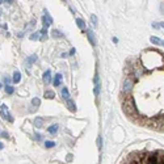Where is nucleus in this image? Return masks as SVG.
Returning a JSON list of instances; mask_svg holds the SVG:
<instances>
[{
    "label": "nucleus",
    "instance_id": "a211bd4d",
    "mask_svg": "<svg viewBox=\"0 0 164 164\" xmlns=\"http://www.w3.org/2000/svg\"><path fill=\"white\" fill-rule=\"evenodd\" d=\"M36 61H37V55H36V54H33V55H30V57H29V58H28V61H26L28 66H30V64L36 63Z\"/></svg>",
    "mask_w": 164,
    "mask_h": 164
},
{
    "label": "nucleus",
    "instance_id": "cd10ccee",
    "mask_svg": "<svg viewBox=\"0 0 164 164\" xmlns=\"http://www.w3.org/2000/svg\"><path fill=\"white\" fill-rule=\"evenodd\" d=\"M75 51H76V50H75V49H74V47H72V49H71V50H70V55H74V54H75Z\"/></svg>",
    "mask_w": 164,
    "mask_h": 164
},
{
    "label": "nucleus",
    "instance_id": "412c9836",
    "mask_svg": "<svg viewBox=\"0 0 164 164\" xmlns=\"http://www.w3.org/2000/svg\"><path fill=\"white\" fill-rule=\"evenodd\" d=\"M39 39H46L47 38V29H43L42 28V32H39Z\"/></svg>",
    "mask_w": 164,
    "mask_h": 164
},
{
    "label": "nucleus",
    "instance_id": "39448f33",
    "mask_svg": "<svg viewBox=\"0 0 164 164\" xmlns=\"http://www.w3.org/2000/svg\"><path fill=\"white\" fill-rule=\"evenodd\" d=\"M0 116H2V117L4 118V120H8L9 122H13V117L8 113V108H7V105H2V108H0Z\"/></svg>",
    "mask_w": 164,
    "mask_h": 164
},
{
    "label": "nucleus",
    "instance_id": "4468645a",
    "mask_svg": "<svg viewBox=\"0 0 164 164\" xmlns=\"http://www.w3.org/2000/svg\"><path fill=\"white\" fill-rule=\"evenodd\" d=\"M39 104H41V100H39L38 97H34L32 100V109L33 110H36V109L39 106Z\"/></svg>",
    "mask_w": 164,
    "mask_h": 164
},
{
    "label": "nucleus",
    "instance_id": "a878e982",
    "mask_svg": "<svg viewBox=\"0 0 164 164\" xmlns=\"http://www.w3.org/2000/svg\"><path fill=\"white\" fill-rule=\"evenodd\" d=\"M38 37H39V33H33L30 36V39H32V41H37V39H39Z\"/></svg>",
    "mask_w": 164,
    "mask_h": 164
},
{
    "label": "nucleus",
    "instance_id": "4be33fe9",
    "mask_svg": "<svg viewBox=\"0 0 164 164\" xmlns=\"http://www.w3.org/2000/svg\"><path fill=\"white\" fill-rule=\"evenodd\" d=\"M100 89H101V83L95 84V89H93V92H95V96H98V93H100Z\"/></svg>",
    "mask_w": 164,
    "mask_h": 164
},
{
    "label": "nucleus",
    "instance_id": "7ed1b4c3",
    "mask_svg": "<svg viewBox=\"0 0 164 164\" xmlns=\"http://www.w3.org/2000/svg\"><path fill=\"white\" fill-rule=\"evenodd\" d=\"M53 24V17H50V14H49V12L45 9L43 11V16H42V26L43 29H47L49 26H50Z\"/></svg>",
    "mask_w": 164,
    "mask_h": 164
},
{
    "label": "nucleus",
    "instance_id": "6e6552de",
    "mask_svg": "<svg viewBox=\"0 0 164 164\" xmlns=\"http://www.w3.org/2000/svg\"><path fill=\"white\" fill-rule=\"evenodd\" d=\"M150 41H151V43H154V45H160V46H164V41H163V39H160L159 37L151 36V37H150Z\"/></svg>",
    "mask_w": 164,
    "mask_h": 164
},
{
    "label": "nucleus",
    "instance_id": "473e14b6",
    "mask_svg": "<svg viewBox=\"0 0 164 164\" xmlns=\"http://www.w3.org/2000/svg\"><path fill=\"white\" fill-rule=\"evenodd\" d=\"M2 3H3V0H0V4H2Z\"/></svg>",
    "mask_w": 164,
    "mask_h": 164
},
{
    "label": "nucleus",
    "instance_id": "bb28decb",
    "mask_svg": "<svg viewBox=\"0 0 164 164\" xmlns=\"http://www.w3.org/2000/svg\"><path fill=\"white\" fill-rule=\"evenodd\" d=\"M97 147H98V148H101V137H98V138H97Z\"/></svg>",
    "mask_w": 164,
    "mask_h": 164
},
{
    "label": "nucleus",
    "instance_id": "72a5a7b5",
    "mask_svg": "<svg viewBox=\"0 0 164 164\" xmlns=\"http://www.w3.org/2000/svg\"><path fill=\"white\" fill-rule=\"evenodd\" d=\"M133 164H138V163H135V162H134V163H133Z\"/></svg>",
    "mask_w": 164,
    "mask_h": 164
},
{
    "label": "nucleus",
    "instance_id": "5701e85b",
    "mask_svg": "<svg viewBox=\"0 0 164 164\" xmlns=\"http://www.w3.org/2000/svg\"><path fill=\"white\" fill-rule=\"evenodd\" d=\"M152 28L154 29H162V28H164V22H152Z\"/></svg>",
    "mask_w": 164,
    "mask_h": 164
},
{
    "label": "nucleus",
    "instance_id": "1a4fd4ad",
    "mask_svg": "<svg viewBox=\"0 0 164 164\" xmlns=\"http://www.w3.org/2000/svg\"><path fill=\"white\" fill-rule=\"evenodd\" d=\"M51 37L53 38H63L64 34L61 30H58V29H53V30H51Z\"/></svg>",
    "mask_w": 164,
    "mask_h": 164
},
{
    "label": "nucleus",
    "instance_id": "c756f323",
    "mask_svg": "<svg viewBox=\"0 0 164 164\" xmlns=\"http://www.w3.org/2000/svg\"><path fill=\"white\" fill-rule=\"evenodd\" d=\"M2 135H3L4 138H8V134H6V131H3V134H2Z\"/></svg>",
    "mask_w": 164,
    "mask_h": 164
},
{
    "label": "nucleus",
    "instance_id": "f03ea898",
    "mask_svg": "<svg viewBox=\"0 0 164 164\" xmlns=\"http://www.w3.org/2000/svg\"><path fill=\"white\" fill-rule=\"evenodd\" d=\"M133 88H134V80L130 78H126L122 83V92L123 93H130Z\"/></svg>",
    "mask_w": 164,
    "mask_h": 164
},
{
    "label": "nucleus",
    "instance_id": "f704fd0d",
    "mask_svg": "<svg viewBox=\"0 0 164 164\" xmlns=\"http://www.w3.org/2000/svg\"><path fill=\"white\" fill-rule=\"evenodd\" d=\"M0 88H2V83H0Z\"/></svg>",
    "mask_w": 164,
    "mask_h": 164
},
{
    "label": "nucleus",
    "instance_id": "393cba45",
    "mask_svg": "<svg viewBox=\"0 0 164 164\" xmlns=\"http://www.w3.org/2000/svg\"><path fill=\"white\" fill-rule=\"evenodd\" d=\"M6 92L8 93V95H12V93L14 92V88L11 87V86H7V87H6Z\"/></svg>",
    "mask_w": 164,
    "mask_h": 164
},
{
    "label": "nucleus",
    "instance_id": "6ab92c4d",
    "mask_svg": "<svg viewBox=\"0 0 164 164\" xmlns=\"http://www.w3.org/2000/svg\"><path fill=\"white\" fill-rule=\"evenodd\" d=\"M54 97H55L54 91H46V92H45V98H50V100H53Z\"/></svg>",
    "mask_w": 164,
    "mask_h": 164
},
{
    "label": "nucleus",
    "instance_id": "423d86ee",
    "mask_svg": "<svg viewBox=\"0 0 164 164\" xmlns=\"http://www.w3.org/2000/svg\"><path fill=\"white\" fill-rule=\"evenodd\" d=\"M42 80L45 84H50L51 83V72L49 71V70H46V71L43 72V75H42Z\"/></svg>",
    "mask_w": 164,
    "mask_h": 164
},
{
    "label": "nucleus",
    "instance_id": "9d476101",
    "mask_svg": "<svg viewBox=\"0 0 164 164\" xmlns=\"http://www.w3.org/2000/svg\"><path fill=\"white\" fill-rule=\"evenodd\" d=\"M61 82H62V74H55V76H54V82H53L54 87H58L59 84H61Z\"/></svg>",
    "mask_w": 164,
    "mask_h": 164
},
{
    "label": "nucleus",
    "instance_id": "dca6fc26",
    "mask_svg": "<svg viewBox=\"0 0 164 164\" xmlns=\"http://www.w3.org/2000/svg\"><path fill=\"white\" fill-rule=\"evenodd\" d=\"M76 25L80 28L82 30L86 29V22H84V20H82V18H76Z\"/></svg>",
    "mask_w": 164,
    "mask_h": 164
},
{
    "label": "nucleus",
    "instance_id": "b1692460",
    "mask_svg": "<svg viewBox=\"0 0 164 164\" xmlns=\"http://www.w3.org/2000/svg\"><path fill=\"white\" fill-rule=\"evenodd\" d=\"M54 146H55V142H53V141H46V142H45V147H46V148H53Z\"/></svg>",
    "mask_w": 164,
    "mask_h": 164
},
{
    "label": "nucleus",
    "instance_id": "e433bc0d",
    "mask_svg": "<svg viewBox=\"0 0 164 164\" xmlns=\"http://www.w3.org/2000/svg\"><path fill=\"white\" fill-rule=\"evenodd\" d=\"M63 2H66V0H63Z\"/></svg>",
    "mask_w": 164,
    "mask_h": 164
},
{
    "label": "nucleus",
    "instance_id": "c9c22d12",
    "mask_svg": "<svg viewBox=\"0 0 164 164\" xmlns=\"http://www.w3.org/2000/svg\"><path fill=\"white\" fill-rule=\"evenodd\" d=\"M0 14H2V11H0Z\"/></svg>",
    "mask_w": 164,
    "mask_h": 164
},
{
    "label": "nucleus",
    "instance_id": "c85d7f7f",
    "mask_svg": "<svg viewBox=\"0 0 164 164\" xmlns=\"http://www.w3.org/2000/svg\"><path fill=\"white\" fill-rule=\"evenodd\" d=\"M34 138H36L37 141H39V139H41V135H39V134H36V135H34Z\"/></svg>",
    "mask_w": 164,
    "mask_h": 164
},
{
    "label": "nucleus",
    "instance_id": "9b49d317",
    "mask_svg": "<svg viewBox=\"0 0 164 164\" xmlns=\"http://www.w3.org/2000/svg\"><path fill=\"white\" fill-rule=\"evenodd\" d=\"M58 129H59V126L57 125V123H54V125H51V126H49V127H47V133L53 135V134H57Z\"/></svg>",
    "mask_w": 164,
    "mask_h": 164
},
{
    "label": "nucleus",
    "instance_id": "2eb2a0df",
    "mask_svg": "<svg viewBox=\"0 0 164 164\" xmlns=\"http://www.w3.org/2000/svg\"><path fill=\"white\" fill-rule=\"evenodd\" d=\"M61 95H62V98H64V100H68V98H70V92H68V89H67L66 87L62 88Z\"/></svg>",
    "mask_w": 164,
    "mask_h": 164
},
{
    "label": "nucleus",
    "instance_id": "f8f14e48",
    "mask_svg": "<svg viewBox=\"0 0 164 164\" xmlns=\"http://www.w3.org/2000/svg\"><path fill=\"white\" fill-rule=\"evenodd\" d=\"M67 108L71 112H75L76 110V105H75V102H74V100H71V98H68V100H67Z\"/></svg>",
    "mask_w": 164,
    "mask_h": 164
},
{
    "label": "nucleus",
    "instance_id": "f3484780",
    "mask_svg": "<svg viewBox=\"0 0 164 164\" xmlns=\"http://www.w3.org/2000/svg\"><path fill=\"white\" fill-rule=\"evenodd\" d=\"M20 80H21V74H20L18 71H14L13 72V82L14 83H20Z\"/></svg>",
    "mask_w": 164,
    "mask_h": 164
},
{
    "label": "nucleus",
    "instance_id": "20e7f679",
    "mask_svg": "<svg viewBox=\"0 0 164 164\" xmlns=\"http://www.w3.org/2000/svg\"><path fill=\"white\" fill-rule=\"evenodd\" d=\"M146 164H160V155L159 154H150L146 159Z\"/></svg>",
    "mask_w": 164,
    "mask_h": 164
},
{
    "label": "nucleus",
    "instance_id": "ddd939ff",
    "mask_svg": "<svg viewBox=\"0 0 164 164\" xmlns=\"http://www.w3.org/2000/svg\"><path fill=\"white\" fill-rule=\"evenodd\" d=\"M34 126H36L37 129H41V127L43 126V118L37 117L36 120H34Z\"/></svg>",
    "mask_w": 164,
    "mask_h": 164
},
{
    "label": "nucleus",
    "instance_id": "2f4dec72",
    "mask_svg": "<svg viewBox=\"0 0 164 164\" xmlns=\"http://www.w3.org/2000/svg\"><path fill=\"white\" fill-rule=\"evenodd\" d=\"M13 2V0H7V3H12Z\"/></svg>",
    "mask_w": 164,
    "mask_h": 164
},
{
    "label": "nucleus",
    "instance_id": "7c9ffc66",
    "mask_svg": "<svg viewBox=\"0 0 164 164\" xmlns=\"http://www.w3.org/2000/svg\"><path fill=\"white\" fill-rule=\"evenodd\" d=\"M3 147H4V145H3V143H2V142H0V150H2V148H3Z\"/></svg>",
    "mask_w": 164,
    "mask_h": 164
},
{
    "label": "nucleus",
    "instance_id": "0eeeda50",
    "mask_svg": "<svg viewBox=\"0 0 164 164\" xmlns=\"http://www.w3.org/2000/svg\"><path fill=\"white\" fill-rule=\"evenodd\" d=\"M87 36H88V41L91 42V45H92V46H95L96 39H95V34H93V32L91 30V29H87Z\"/></svg>",
    "mask_w": 164,
    "mask_h": 164
},
{
    "label": "nucleus",
    "instance_id": "f257e3e1",
    "mask_svg": "<svg viewBox=\"0 0 164 164\" xmlns=\"http://www.w3.org/2000/svg\"><path fill=\"white\" fill-rule=\"evenodd\" d=\"M122 109L123 112H125L126 114H130V116H133V114L137 113V106H135V101H134V98L130 96L123 100V104H122Z\"/></svg>",
    "mask_w": 164,
    "mask_h": 164
},
{
    "label": "nucleus",
    "instance_id": "aec40b11",
    "mask_svg": "<svg viewBox=\"0 0 164 164\" xmlns=\"http://www.w3.org/2000/svg\"><path fill=\"white\" fill-rule=\"evenodd\" d=\"M91 22H92V25L95 26V28L98 25V20H97V16H96V14H91Z\"/></svg>",
    "mask_w": 164,
    "mask_h": 164
}]
</instances>
